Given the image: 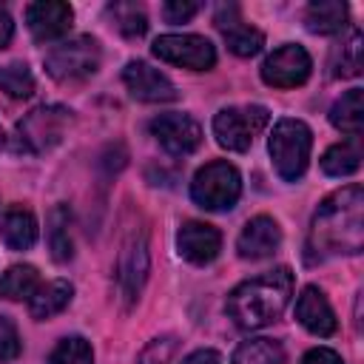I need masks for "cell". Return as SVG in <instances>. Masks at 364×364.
I'll return each mask as SVG.
<instances>
[{"label":"cell","instance_id":"33","mask_svg":"<svg viewBox=\"0 0 364 364\" xmlns=\"http://www.w3.org/2000/svg\"><path fill=\"white\" fill-rule=\"evenodd\" d=\"M182 364H222V358H219L216 350H196V353H191Z\"/></svg>","mask_w":364,"mask_h":364},{"label":"cell","instance_id":"11","mask_svg":"<svg viewBox=\"0 0 364 364\" xmlns=\"http://www.w3.org/2000/svg\"><path fill=\"white\" fill-rule=\"evenodd\" d=\"M148 128L156 136V142L173 156H185L196 151L202 142V125L188 114H159L151 119Z\"/></svg>","mask_w":364,"mask_h":364},{"label":"cell","instance_id":"9","mask_svg":"<svg viewBox=\"0 0 364 364\" xmlns=\"http://www.w3.org/2000/svg\"><path fill=\"white\" fill-rule=\"evenodd\" d=\"M145 276H148V239H145V230L139 233L131 230L117 259V287L128 304L139 299Z\"/></svg>","mask_w":364,"mask_h":364},{"label":"cell","instance_id":"13","mask_svg":"<svg viewBox=\"0 0 364 364\" xmlns=\"http://www.w3.org/2000/svg\"><path fill=\"white\" fill-rule=\"evenodd\" d=\"M176 247L179 256L188 259L191 264H210L222 250V233L208 222L188 219L176 233Z\"/></svg>","mask_w":364,"mask_h":364},{"label":"cell","instance_id":"30","mask_svg":"<svg viewBox=\"0 0 364 364\" xmlns=\"http://www.w3.org/2000/svg\"><path fill=\"white\" fill-rule=\"evenodd\" d=\"M20 350H23V341H20L14 321L0 316V361H14L20 355Z\"/></svg>","mask_w":364,"mask_h":364},{"label":"cell","instance_id":"25","mask_svg":"<svg viewBox=\"0 0 364 364\" xmlns=\"http://www.w3.org/2000/svg\"><path fill=\"white\" fill-rule=\"evenodd\" d=\"M358 165H361V148L355 139L330 145L321 156V171L327 176H350L353 171H358Z\"/></svg>","mask_w":364,"mask_h":364},{"label":"cell","instance_id":"8","mask_svg":"<svg viewBox=\"0 0 364 364\" xmlns=\"http://www.w3.org/2000/svg\"><path fill=\"white\" fill-rule=\"evenodd\" d=\"M154 54L191 71H210L216 65V48L202 34H162L154 40Z\"/></svg>","mask_w":364,"mask_h":364},{"label":"cell","instance_id":"32","mask_svg":"<svg viewBox=\"0 0 364 364\" xmlns=\"http://www.w3.org/2000/svg\"><path fill=\"white\" fill-rule=\"evenodd\" d=\"M301 364H344V361H341V355H338L336 350H330V347H313L310 353H304Z\"/></svg>","mask_w":364,"mask_h":364},{"label":"cell","instance_id":"27","mask_svg":"<svg viewBox=\"0 0 364 364\" xmlns=\"http://www.w3.org/2000/svg\"><path fill=\"white\" fill-rule=\"evenodd\" d=\"M108 17L114 20L117 31L125 37H142L148 28V17H145L142 6H136V3H111Z\"/></svg>","mask_w":364,"mask_h":364},{"label":"cell","instance_id":"2","mask_svg":"<svg viewBox=\"0 0 364 364\" xmlns=\"http://www.w3.org/2000/svg\"><path fill=\"white\" fill-rule=\"evenodd\" d=\"M290 296H293L290 267H273L233 287L225 301V310L239 330H262L284 313V307L290 304Z\"/></svg>","mask_w":364,"mask_h":364},{"label":"cell","instance_id":"29","mask_svg":"<svg viewBox=\"0 0 364 364\" xmlns=\"http://www.w3.org/2000/svg\"><path fill=\"white\" fill-rule=\"evenodd\" d=\"M0 91L14 97V100H26L34 91V77L28 71L26 63H11L0 68Z\"/></svg>","mask_w":364,"mask_h":364},{"label":"cell","instance_id":"4","mask_svg":"<svg viewBox=\"0 0 364 364\" xmlns=\"http://www.w3.org/2000/svg\"><path fill=\"white\" fill-rule=\"evenodd\" d=\"M239 193H242V176L225 159L208 162L205 168L196 171L191 182V199L205 210H230L239 202Z\"/></svg>","mask_w":364,"mask_h":364},{"label":"cell","instance_id":"17","mask_svg":"<svg viewBox=\"0 0 364 364\" xmlns=\"http://www.w3.org/2000/svg\"><path fill=\"white\" fill-rule=\"evenodd\" d=\"M296 318L313 336H333L336 327H338L336 313H333L327 296L318 287H313V284L299 293V299H296Z\"/></svg>","mask_w":364,"mask_h":364},{"label":"cell","instance_id":"14","mask_svg":"<svg viewBox=\"0 0 364 364\" xmlns=\"http://www.w3.org/2000/svg\"><path fill=\"white\" fill-rule=\"evenodd\" d=\"M71 20H74V11L63 0H40L26 9V23L37 43H48L68 34Z\"/></svg>","mask_w":364,"mask_h":364},{"label":"cell","instance_id":"20","mask_svg":"<svg viewBox=\"0 0 364 364\" xmlns=\"http://www.w3.org/2000/svg\"><path fill=\"white\" fill-rule=\"evenodd\" d=\"M347 17H350L347 3H341V0H316L304 11V26L313 34H338L341 28H347Z\"/></svg>","mask_w":364,"mask_h":364},{"label":"cell","instance_id":"18","mask_svg":"<svg viewBox=\"0 0 364 364\" xmlns=\"http://www.w3.org/2000/svg\"><path fill=\"white\" fill-rule=\"evenodd\" d=\"M0 239L11 250H28L37 242V219L28 208H9L0 219Z\"/></svg>","mask_w":364,"mask_h":364},{"label":"cell","instance_id":"12","mask_svg":"<svg viewBox=\"0 0 364 364\" xmlns=\"http://www.w3.org/2000/svg\"><path fill=\"white\" fill-rule=\"evenodd\" d=\"M122 82L128 94L139 102H173L179 97L176 85L159 68L148 65L145 60H131L122 68Z\"/></svg>","mask_w":364,"mask_h":364},{"label":"cell","instance_id":"35","mask_svg":"<svg viewBox=\"0 0 364 364\" xmlns=\"http://www.w3.org/2000/svg\"><path fill=\"white\" fill-rule=\"evenodd\" d=\"M0 145H3V128H0Z\"/></svg>","mask_w":364,"mask_h":364},{"label":"cell","instance_id":"26","mask_svg":"<svg viewBox=\"0 0 364 364\" xmlns=\"http://www.w3.org/2000/svg\"><path fill=\"white\" fill-rule=\"evenodd\" d=\"M233 364H284V350L273 338H250L236 347Z\"/></svg>","mask_w":364,"mask_h":364},{"label":"cell","instance_id":"23","mask_svg":"<svg viewBox=\"0 0 364 364\" xmlns=\"http://www.w3.org/2000/svg\"><path fill=\"white\" fill-rule=\"evenodd\" d=\"M68 228H71V210H68V205H57L48 213V245H51L54 262H68L74 256Z\"/></svg>","mask_w":364,"mask_h":364},{"label":"cell","instance_id":"10","mask_svg":"<svg viewBox=\"0 0 364 364\" xmlns=\"http://www.w3.org/2000/svg\"><path fill=\"white\" fill-rule=\"evenodd\" d=\"M310 71H313V60L296 43H287V46L276 48L262 63V80L273 88H296V85L307 82Z\"/></svg>","mask_w":364,"mask_h":364},{"label":"cell","instance_id":"7","mask_svg":"<svg viewBox=\"0 0 364 364\" xmlns=\"http://www.w3.org/2000/svg\"><path fill=\"white\" fill-rule=\"evenodd\" d=\"M71 122V111L63 105H40L34 108L23 122H17V148L26 154H43L51 151L60 139L65 125Z\"/></svg>","mask_w":364,"mask_h":364},{"label":"cell","instance_id":"21","mask_svg":"<svg viewBox=\"0 0 364 364\" xmlns=\"http://www.w3.org/2000/svg\"><path fill=\"white\" fill-rule=\"evenodd\" d=\"M330 122L341 134H350V136H358L361 134V128H364V94H361V88H350V91H344L333 102Z\"/></svg>","mask_w":364,"mask_h":364},{"label":"cell","instance_id":"5","mask_svg":"<svg viewBox=\"0 0 364 364\" xmlns=\"http://www.w3.org/2000/svg\"><path fill=\"white\" fill-rule=\"evenodd\" d=\"M100 60H102L100 43L88 34H80V37H71L54 46L46 54V71L60 82H77V80L97 74Z\"/></svg>","mask_w":364,"mask_h":364},{"label":"cell","instance_id":"34","mask_svg":"<svg viewBox=\"0 0 364 364\" xmlns=\"http://www.w3.org/2000/svg\"><path fill=\"white\" fill-rule=\"evenodd\" d=\"M11 34H14V23H11V14H9V11L0 6V48H6V46H9Z\"/></svg>","mask_w":364,"mask_h":364},{"label":"cell","instance_id":"1","mask_svg":"<svg viewBox=\"0 0 364 364\" xmlns=\"http://www.w3.org/2000/svg\"><path fill=\"white\" fill-rule=\"evenodd\" d=\"M364 247V191L347 185L330 193L310 225V250L318 256H355Z\"/></svg>","mask_w":364,"mask_h":364},{"label":"cell","instance_id":"22","mask_svg":"<svg viewBox=\"0 0 364 364\" xmlns=\"http://www.w3.org/2000/svg\"><path fill=\"white\" fill-rule=\"evenodd\" d=\"M361 65H364V40L358 28H350L347 37L330 54V71L333 77H358Z\"/></svg>","mask_w":364,"mask_h":364},{"label":"cell","instance_id":"28","mask_svg":"<svg viewBox=\"0 0 364 364\" xmlns=\"http://www.w3.org/2000/svg\"><path fill=\"white\" fill-rule=\"evenodd\" d=\"M46 364H94V350L82 336H65L48 353Z\"/></svg>","mask_w":364,"mask_h":364},{"label":"cell","instance_id":"3","mask_svg":"<svg viewBox=\"0 0 364 364\" xmlns=\"http://www.w3.org/2000/svg\"><path fill=\"white\" fill-rule=\"evenodd\" d=\"M310 148H313V131L293 117H284L273 125L267 151L273 156L276 173L287 182H296L304 176L307 162H310Z\"/></svg>","mask_w":364,"mask_h":364},{"label":"cell","instance_id":"31","mask_svg":"<svg viewBox=\"0 0 364 364\" xmlns=\"http://www.w3.org/2000/svg\"><path fill=\"white\" fill-rule=\"evenodd\" d=\"M199 9H202V6L193 3V0H168V3L162 6V14H165L168 23H185V20H191Z\"/></svg>","mask_w":364,"mask_h":364},{"label":"cell","instance_id":"19","mask_svg":"<svg viewBox=\"0 0 364 364\" xmlns=\"http://www.w3.org/2000/svg\"><path fill=\"white\" fill-rule=\"evenodd\" d=\"M71 296H74V287H71L65 279L46 282V284H40V287L31 293V299H28V313H31L37 321H46V318L63 313V310L68 307Z\"/></svg>","mask_w":364,"mask_h":364},{"label":"cell","instance_id":"16","mask_svg":"<svg viewBox=\"0 0 364 364\" xmlns=\"http://www.w3.org/2000/svg\"><path fill=\"white\" fill-rule=\"evenodd\" d=\"M279 245H282V228L273 216H264V213L253 216L236 239V250L242 259H264Z\"/></svg>","mask_w":364,"mask_h":364},{"label":"cell","instance_id":"6","mask_svg":"<svg viewBox=\"0 0 364 364\" xmlns=\"http://www.w3.org/2000/svg\"><path fill=\"white\" fill-rule=\"evenodd\" d=\"M267 122L270 114L264 105H230L213 117V136L228 151H247Z\"/></svg>","mask_w":364,"mask_h":364},{"label":"cell","instance_id":"24","mask_svg":"<svg viewBox=\"0 0 364 364\" xmlns=\"http://www.w3.org/2000/svg\"><path fill=\"white\" fill-rule=\"evenodd\" d=\"M40 287V276L37 267L31 264H11L3 276H0V296L3 299H31V293Z\"/></svg>","mask_w":364,"mask_h":364},{"label":"cell","instance_id":"15","mask_svg":"<svg viewBox=\"0 0 364 364\" xmlns=\"http://www.w3.org/2000/svg\"><path fill=\"white\" fill-rule=\"evenodd\" d=\"M216 28L222 31L228 48L239 57H253L262 46H264V37L259 28H253L250 23H245V17L239 14V6H222L216 11Z\"/></svg>","mask_w":364,"mask_h":364}]
</instances>
